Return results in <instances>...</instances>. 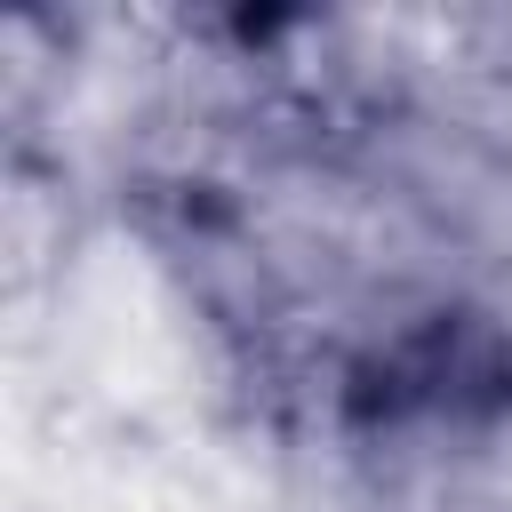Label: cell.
Returning <instances> with one entry per match:
<instances>
[{
  "label": "cell",
  "mask_w": 512,
  "mask_h": 512,
  "mask_svg": "<svg viewBox=\"0 0 512 512\" xmlns=\"http://www.w3.org/2000/svg\"><path fill=\"white\" fill-rule=\"evenodd\" d=\"M312 384L336 448L400 472L472 464L512 440V304L448 280L392 288L328 336Z\"/></svg>",
  "instance_id": "obj_1"
}]
</instances>
